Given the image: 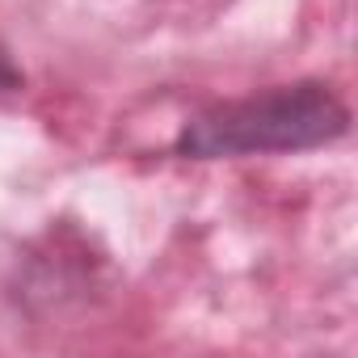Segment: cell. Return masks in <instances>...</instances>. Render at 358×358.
Listing matches in <instances>:
<instances>
[{
	"instance_id": "2",
	"label": "cell",
	"mask_w": 358,
	"mask_h": 358,
	"mask_svg": "<svg viewBox=\"0 0 358 358\" xmlns=\"http://www.w3.org/2000/svg\"><path fill=\"white\" fill-rule=\"evenodd\" d=\"M22 85V72L13 68V59H9V51L0 47V93H9V89H17Z\"/></svg>"
},
{
	"instance_id": "1",
	"label": "cell",
	"mask_w": 358,
	"mask_h": 358,
	"mask_svg": "<svg viewBox=\"0 0 358 358\" xmlns=\"http://www.w3.org/2000/svg\"><path fill=\"white\" fill-rule=\"evenodd\" d=\"M350 110L320 80L278 85L245 101H224L190 118L177 135V152L190 160L224 156H266V152H308L341 139Z\"/></svg>"
}]
</instances>
